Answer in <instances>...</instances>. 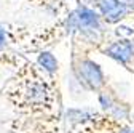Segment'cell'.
I'll list each match as a JSON object with an SVG mask.
<instances>
[{"label":"cell","mask_w":134,"mask_h":133,"mask_svg":"<svg viewBox=\"0 0 134 133\" xmlns=\"http://www.w3.org/2000/svg\"><path fill=\"white\" fill-rule=\"evenodd\" d=\"M132 47H134V40H132Z\"/></svg>","instance_id":"cell-15"},{"label":"cell","mask_w":134,"mask_h":133,"mask_svg":"<svg viewBox=\"0 0 134 133\" xmlns=\"http://www.w3.org/2000/svg\"><path fill=\"white\" fill-rule=\"evenodd\" d=\"M13 109L26 120L59 115V96L56 80L45 74L35 63L24 59L14 75L2 88Z\"/></svg>","instance_id":"cell-1"},{"label":"cell","mask_w":134,"mask_h":133,"mask_svg":"<svg viewBox=\"0 0 134 133\" xmlns=\"http://www.w3.org/2000/svg\"><path fill=\"white\" fill-rule=\"evenodd\" d=\"M21 120H23V125L14 133H62L59 115L37 119V120H26V119H21Z\"/></svg>","instance_id":"cell-8"},{"label":"cell","mask_w":134,"mask_h":133,"mask_svg":"<svg viewBox=\"0 0 134 133\" xmlns=\"http://www.w3.org/2000/svg\"><path fill=\"white\" fill-rule=\"evenodd\" d=\"M74 72L80 85L85 90L100 93L107 88V79L104 71L100 69L97 63H94L88 56L74 55Z\"/></svg>","instance_id":"cell-2"},{"label":"cell","mask_w":134,"mask_h":133,"mask_svg":"<svg viewBox=\"0 0 134 133\" xmlns=\"http://www.w3.org/2000/svg\"><path fill=\"white\" fill-rule=\"evenodd\" d=\"M97 114H99V111H96L93 108H70V109H67L64 114V119H62L64 120V131L75 133L77 128L91 122Z\"/></svg>","instance_id":"cell-6"},{"label":"cell","mask_w":134,"mask_h":133,"mask_svg":"<svg viewBox=\"0 0 134 133\" xmlns=\"http://www.w3.org/2000/svg\"><path fill=\"white\" fill-rule=\"evenodd\" d=\"M121 2H123V3H125V5H126L132 13H134V0H121Z\"/></svg>","instance_id":"cell-13"},{"label":"cell","mask_w":134,"mask_h":133,"mask_svg":"<svg viewBox=\"0 0 134 133\" xmlns=\"http://www.w3.org/2000/svg\"><path fill=\"white\" fill-rule=\"evenodd\" d=\"M35 64L38 66V68H40L45 74H48L49 77H53V79H54V77L58 75V72H59V63H58L56 56H54L51 52H48V50H42V52H38Z\"/></svg>","instance_id":"cell-9"},{"label":"cell","mask_w":134,"mask_h":133,"mask_svg":"<svg viewBox=\"0 0 134 133\" xmlns=\"http://www.w3.org/2000/svg\"><path fill=\"white\" fill-rule=\"evenodd\" d=\"M91 3L93 10L107 26L118 24L126 18H131V14H134L121 0H91Z\"/></svg>","instance_id":"cell-3"},{"label":"cell","mask_w":134,"mask_h":133,"mask_svg":"<svg viewBox=\"0 0 134 133\" xmlns=\"http://www.w3.org/2000/svg\"><path fill=\"white\" fill-rule=\"evenodd\" d=\"M32 37V29L21 24L0 23V52L11 45H26Z\"/></svg>","instance_id":"cell-4"},{"label":"cell","mask_w":134,"mask_h":133,"mask_svg":"<svg viewBox=\"0 0 134 133\" xmlns=\"http://www.w3.org/2000/svg\"><path fill=\"white\" fill-rule=\"evenodd\" d=\"M100 52L128 69H129L131 63L134 61V47L129 39H118L115 42H110L109 45L105 43L100 48Z\"/></svg>","instance_id":"cell-5"},{"label":"cell","mask_w":134,"mask_h":133,"mask_svg":"<svg viewBox=\"0 0 134 133\" xmlns=\"http://www.w3.org/2000/svg\"><path fill=\"white\" fill-rule=\"evenodd\" d=\"M131 127H132V128H134V117H132V125H131Z\"/></svg>","instance_id":"cell-14"},{"label":"cell","mask_w":134,"mask_h":133,"mask_svg":"<svg viewBox=\"0 0 134 133\" xmlns=\"http://www.w3.org/2000/svg\"><path fill=\"white\" fill-rule=\"evenodd\" d=\"M77 29L81 30H105V24L102 23L100 16L88 5L78 3L77 10L74 11Z\"/></svg>","instance_id":"cell-7"},{"label":"cell","mask_w":134,"mask_h":133,"mask_svg":"<svg viewBox=\"0 0 134 133\" xmlns=\"http://www.w3.org/2000/svg\"><path fill=\"white\" fill-rule=\"evenodd\" d=\"M27 2L34 3V5H38L45 10H49L53 13H62L67 11L65 10V0H27Z\"/></svg>","instance_id":"cell-10"},{"label":"cell","mask_w":134,"mask_h":133,"mask_svg":"<svg viewBox=\"0 0 134 133\" xmlns=\"http://www.w3.org/2000/svg\"><path fill=\"white\" fill-rule=\"evenodd\" d=\"M24 61V58L18 56V55H13V53H5V52H0V68H18V66Z\"/></svg>","instance_id":"cell-11"},{"label":"cell","mask_w":134,"mask_h":133,"mask_svg":"<svg viewBox=\"0 0 134 133\" xmlns=\"http://www.w3.org/2000/svg\"><path fill=\"white\" fill-rule=\"evenodd\" d=\"M115 34L118 35L120 39H128V37H131V35L134 34V30H132L131 27H128V26H116Z\"/></svg>","instance_id":"cell-12"}]
</instances>
